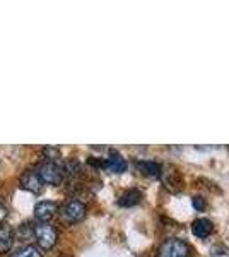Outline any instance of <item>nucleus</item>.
Instances as JSON below:
<instances>
[{"label": "nucleus", "mask_w": 229, "mask_h": 257, "mask_svg": "<svg viewBox=\"0 0 229 257\" xmlns=\"http://www.w3.org/2000/svg\"><path fill=\"white\" fill-rule=\"evenodd\" d=\"M36 173L41 178V182L48 185H60L62 180H64V168L52 160L40 163L38 168H36Z\"/></svg>", "instance_id": "nucleus-1"}, {"label": "nucleus", "mask_w": 229, "mask_h": 257, "mask_svg": "<svg viewBox=\"0 0 229 257\" xmlns=\"http://www.w3.org/2000/svg\"><path fill=\"white\" fill-rule=\"evenodd\" d=\"M33 235L36 238V243L43 248V250H50V248L55 247L57 238H58V231L57 228L50 223H38L33 228Z\"/></svg>", "instance_id": "nucleus-2"}, {"label": "nucleus", "mask_w": 229, "mask_h": 257, "mask_svg": "<svg viewBox=\"0 0 229 257\" xmlns=\"http://www.w3.org/2000/svg\"><path fill=\"white\" fill-rule=\"evenodd\" d=\"M191 248L181 238H168L157 250V257H190Z\"/></svg>", "instance_id": "nucleus-3"}, {"label": "nucleus", "mask_w": 229, "mask_h": 257, "mask_svg": "<svg viewBox=\"0 0 229 257\" xmlns=\"http://www.w3.org/2000/svg\"><path fill=\"white\" fill-rule=\"evenodd\" d=\"M62 216L69 223H79L86 216V206L77 199H70L62 208Z\"/></svg>", "instance_id": "nucleus-4"}, {"label": "nucleus", "mask_w": 229, "mask_h": 257, "mask_svg": "<svg viewBox=\"0 0 229 257\" xmlns=\"http://www.w3.org/2000/svg\"><path fill=\"white\" fill-rule=\"evenodd\" d=\"M58 206L53 201H41L35 206V216L40 223H50V219L57 214Z\"/></svg>", "instance_id": "nucleus-5"}, {"label": "nucleus", "mask_w": 229, "mask_h": 257, "mask_svg": "<svg viewBox=\"0 0 229 257\" xmlns=\"http://www.w3.org/2000/svg\"><path fill=\"white\" fill-rule=\"evenodd\" d=\"M19 182H21V185H23V189H26L33 194H40L41 189H43V182H41V178L38 177L36 170H28V172H24L23 175H21Z\"/></svg>", "instance_id": "nucleus-6"}, {"label": "nucleus", "mask_w": 229, "mask_h": 257, "mask_svg": "<svg viewBox=\"0 0 229 257\" xmlns=\"http://www.w3.org/2000/svg\"><path fill=\"white\" fill-rule=\"evenodd\" d=\"M16 233L12 230L11 225H7L6 221L0 223V254H6L11 250L12 243H14Z\"/></svg>", "instance_id": "nucleus-7"}, {"label": "nucleus", "mask_w": 229, "mask_h": 257, "mask_svg": "<svg viewBox=\"0 0 229 257\" xmlns=\"http://www.w3.org/2000/svg\"><path fill=\"white\" fill-rule=\"evenodd\" d=\"M191 231H193L195 237L198 238H207L209 235L214 231V225H212L210 219L207 218H198L193 221V225H191Z\"/></svg>", "instance_id": "nucleus-8"}, {"label": "nucleus", "mask_w": 229, "mask_h": 257, "mask_svg": "<svg viewBox=\"0 0 229 257\" xmlns=\"http://www.w3.org/2000/svg\"><path fill=\"white\" fill-rule=\"evenodd\" d=\"M105 163H106L105 167L113 173H123L125 170H127V161H125L123 156L116 151L110 153V158H108Z\"/></svg>", "instance_id": "nucleus-9"}, {"label": "nucleus", "mask_w": 229, "mask_h": 257, "mask_svg": "<svg viewBox=\"0 0 229 257\" xmlns=\"http://www.w3.org/2000/svg\"><path fill=\"white\" fill-rule=\"evenodd\" d=\"M140 199H142V192L137 190V189H130V190H127L122 197H120L118 204L123 206V208H132V206L139 204Z\"/></svg>", "instance_id": "nucleus-10"}, {"label": "nucleus", "mask_w": 229, "mask_h": 257, "mask_svg": "<svg viewBox=\"0 0 229 257\" xmlns=\"http://www.w3.org/2000/svg\"><path fill=\"white\" fill-rule=\"evenodd\" d=\"M137 167H139V170H142V173H145V175H149V177H161L162 175L161 165L156 163V161H139Z\"/></svg>", "instance_id": "nucleus-11"}, {"label": "nucleus", "mask_w": 229, "mask_h": 257, "mask_svg": "<svg viewBox=\"0 0 229 257\" xmlns=\"http://www.w3.org/2000/svg\"><path fill=\"white\" fill-rule=\"evenodd\" d=\"M12 257H43V254H41V250L38 247L35 245H26L23 248H19L18 252H16Z\"/></svg>", "instance_id": "nucleus-12"}, {"label": "nucleus", "mask_w": 229, "mask_h": 257, "mask_svg": "<svg viewBox=\"0 0 229 257\" xmlns=\"http://www.w3.org/2000/svg\"><path fill=\"white\" fill-rule=\"evenodd\" d=\"M193 208L197 211L205 209V201H203V197H193Z\"/></svg>", "instance_id": "nucleus-13"}, {"label": "nucleus", "mask_w": 229, "mask_h": 257, "mask_svg": "<svg viewBox=\"0 0 229 257\" xmlns=\"http://www.w3.org/2000/svg\"><path fill=\"white\" fill-rule=\"evenodd\" d=\"M4 218H6V209H4L2 206H0V223L4 221Z\"/></svg>", "instance_id": "nucleus-14"}]
</instances>
